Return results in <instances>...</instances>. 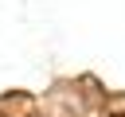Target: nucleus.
Wrapping results in <instances>:
<instances>
[{
    "instance_id": "f03ea898",
    "label": "nucleus",
    "mask_w": 125,
    "mask_h": 117,
    "mask_svg": "<svg viewBox=\"0 0 125 117\" xmlns=\"http://www.w3.org/2000/svg\"><path fill=\"white\" fill-rule=\"evenodd\" d=\"M27 117H39V113H27Z\"/></svg>"
},
{
    "instance_id": "f257e3e1",
    "label": "nucleus",
    "mask_w": 125,
    "mask_h": 117,
    "mask_svg": "<svg viewBox=\"0 0 125 117\" xmlns=\"http://www.w3.org/2000/svg\"><path fill=\"white\" fill-rule=\"evenodd\" d=\"M113 117H125V113H113Z\"/></svg>"
}]
</instances>
